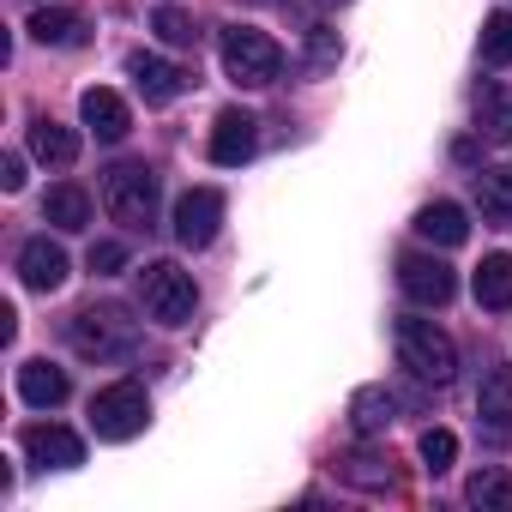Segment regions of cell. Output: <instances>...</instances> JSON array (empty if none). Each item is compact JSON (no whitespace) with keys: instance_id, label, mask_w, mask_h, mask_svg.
<instances>
[{"instance_id":"obj_17","label":"cell","mask_w":512,"mask_h":512,"mask_svg":"<svg viewBox=\"0 0 512 512\" xmlns=\"http://www.w3.org/2000/svg\"><path fill=\"white\" fill-rule=\"evenodd\" d=\"M392 422H398V392H386V386H362V392L350 398V428H356L362 440L386 434Z\"/></svg>"},{"instance_id":"obj_2","label":"cell","mask_w":512,"mask_h":512,"mask_svg":"<svg viewBox=\"0 0 512 512\" xmlns=\"http://www.w3.org/2000/svg\"><path fill=\"white\" fill-rule=\"evenodd\" d=\"M398 362L410 380L422 386H452L458 380V344L434 326V320H398Z\"/></svg>"},{"instance_id":"obj_25","label":"cell","mask_w":512,"mask_h":512,"mask_svg":"<svg viewBox=\"0 0 512 512\" xmlns=\"http://www.w3.org/2000/svg\"><path fill=\"white\" fill-rule=\"evenodd\" d=\"M476 205H482L488 223H512V163L476 175Z\"/></svg>"},{"instance_id":"obj_23","label":"cell","mask_w":512,"mask_h":512,"mask_svg":"<svg viewBox=\"0 0 512 512\" xmlns=\"http://www.w3.org/2000/svg\"><path fill=\"white\" fill-rule=\"evenodd\" d=\"M332 470H338L350 488H398L392 458H380V452H344V458H332Z\"/></svg>"},{"instance_id":"obj_14","label":"cell","mask_w":512,"mask_h":512,"mask_svg":"<svg viewBox=\"0 0 512 512\" xmlns=\"http://www.w3.org/2000/svg\"><path fill=\"white\" fill-rule=\"evenodd\" d=\"M476 422L488 428V434H512V368L506 362H494L488 374H482V392H476Z\"/></svg>"},{"instance_id":"obj_20","label":"cell","mask_w":512,"mask_h":512,"mask_svg":"<svg viewBox=\"0 0 512 512\" xmlns=\"http://www.w3.org/2000/svg\"><path fill=\"white\" fill-rule=\"evenodd\" d=\"M31 151H37L49 169H73V163H79V133L61 127V121H49V115H37V121H31Z\"/></svg>"},{"instance_id":"obj_28","label":"cell","mask_w":512,"mask_h":512,"mask_svg":"<svg viewBox=\"0 0 512 512\" xmlns=\"http://www.w3.org/2000/svg\"><path fill=\"white\" fill-rule=\"evenodd\" d=\"M151 31H157V37H163L169 49H193V43H199V25H193V19H187L181 7H163V13L151 19Z\"/></svg>"},{"instance_id":"obj_5","label":"cell","mask_w":512,"mask_h":512,"mask_svg":"<svg viewBox=\"0 0 512 512\" xmlns=\"http://www.w3.org/2000/svg\"><path fill=\"white\" fill-rule=\"evenodd\" d=\"M103 205L121 229H151L157 223V175L145 163H115L103 175Z\"/></svg>"},{"instance_id":"obj_13","label":"cell","mask_w":512,"mask_h":512,"mask_svg":"<svg viewBox=\"0 0 512 512\" xmlns=\"http://www.w3.org/2000/svg\"><path fill=\"white\" fill-rule=\"evenodd\" d=\"M79 115H85V127H91L103 145H121V139L133 133V115H127V103H121L109 85H91V91L79 97Z\"/></svg>"},{"instance_id":"obj_12","label":"cell","mask_w":512,"mask_h":512,"mask_svg":"<svg viewBox=\"0 0 512 512\" xmlns=\"http://www.w3.org/2000/svg\"><path fill=\"white\" fill-rule=\"evenodd\" d=\"M67 253H61V241H49V235H37V241H25L19 247V278H25V290H37V296H49V290H61L67 284Z\"/></svg>"},{"instance_id":"obj_3","label":"cell","mask_w":512,"mask_h":512,"mask_svg":"<svg viewBox=\"0 0 512 512\" xmlns=\"http://www.w3.org/2000/svg\"><path fill=\"white\" fill-rule=\"evenodd\" d=\"M217 55H223V73L247 91H260V85H278L284 73V49L266 37V31H253V25H229L217 37Z\"/></svg>"},{"instance_id":"obj_30","label":"cell","mask_w":512,"mask_h":512,"mask_svg":"<svg viewBox=\"0 0 512 512\" xmlns=\"http://www.w3.org/2000/svg\"><path fill=\"white\" fill-rule=\"evenodd\" d=\"M308 55H314V67H332L338 61V37L326 25H308Z\"/></svg>"},{"instance_id":"obj_16","label":"cell","mask_w":512,"mask_h":512,"mask_svg":"<svg viewBox=\"0 0 512 512\" xmlns=\"http://www.w3.org/2000/svg\"><path fill=\"white\" fill-rule=\"evenodd\" d=\"M67 368H55V362H25L19 368V398L31 404V410H55V404H67Z\"/></svg>"},{"instance_id":"obj_4","label":"cell","mask_w":512,"mask_h":512,"mask_svg":"<svg viewBox=\"0 0 512 512\" xmlns=\"http://www.w3.org/2000/svg\"><path fill=\"white\" fill-rule=\"evenodd\" d=\"M139 302H145V314H151L157 326H187L193 308H199V284H193V272H181L175 260H151V266L139 272Z\"/></svg>"},{"instance_id":"obj_8","label":"cell","mask_w":512,"mask_h":512,"mask_svg":"<svg viewBox=\"0 0 512 512\" xmlns=\"http://www.w3.org/2000/svg\"><path fill=\"white\" fill-rule=\"evenodd\" d=\"M223 223V193L217 187H187L175 199V241L181 247H211Z\"/></svg>"},{"instance_id":"obj_15","label":"cell","mask_w":512,"mask_h":512,"mask_svg":"<svg viewBox=\"0 0 512 512\" xmlns=\"http://www.w3.org/2000/svg\"><path fill=\"white\" fill-rule=\"evenodd\" d=\"M422 241H434V247H464V235H470V217H464V205H452V199H434V205H422L416 211V223H410Z\"/></svg>"},{"instance_id":"obj_18","label":"cell","mask_w":512,"mask_h":512,"mask_svg":"<svg viewBox=\"0 0 512 512\" xmlns=\"http://www.w3.org/2000/svg\"><path fill=\"white\" fill-rule=\"evenodd\" d=\"M43 223H55V229H67V235H79V229L91 223V193H85L79 181L49 187V193H43Z\"/></svg>"},{"instance_id":"obj_29","label":"cell","mask_w":512,"mask_h":512,"mask_svg":"<svg viewBox=\"0 0 512 512\" xmlns=\"http://www.w3.org/2000/svg\"><path fill=\"white\" fill-rule=\"evenodd\" d=\"M121 266H127V247L121 241H91V272L97 278H115Z\"/></svg>"},{"instance_id":"obj_7","label":"cell","mask_w":512,"mask_h":512,"mask_svg":"<svg viewBox=\"0 0 512 512\" xmlns=\"http://www.w3.org/2000/svg\"><path fill=\"white\" fill-rule=\"evenodd\" d=\"M398 290L416 308H446L458 296V278H452L446 260H434V253H404V260H398Z\"/></svg>"},{"instance_id":"obj_9","label":"cell","mask_w":512,"mask_h":512,"mask_svg":"<svg viewBox=\"0 0 512 512\" xmlns=\"http://www.w3.org/2000/svg\"><path fill=\"white\" fill-rule=\"evenodd\" d=\"M25 458L37 470H73V464H85V440L61 422H31L25 428Z\"/></svg>"},{"instance_id":"obj_31","label":"cell","mask_w":512,"mask_h":512,"mask_svg":"<svg viewBox=\"0 0 512 512\" xmlns=\"http://www.w3.org/2000/svg\"><path fill=\"white\" fill-rule=\"evenodd\" d=\"M0 187H7V193L25 187V157H0Z\"/></svg>"},{"instance_id":"obj_21","label":"cell","mask_w":512,"mask_h":512,"mask_svg":"<svg viewBox=\"0 0 512 512\" xmlns=\"http://www.w3.org/2000/svg\"><path fill=\"white\" fill-rule=\"evenodd\" d=\"M25 31H31L43 49H79V43H85V19L67 13V7H43V13H31Z\"/></svg>"},{"instance_id":"obj_27","label":"cell","mask_w":512,"mask_h":512,"mask_svg":"<svg viewBox=\"0 0 512 512\" xmlns=\"http://www.w3.org/2000/svg\"><path fill=\"white\" fill-rule=\"evenodd\" d=\"M482 61L488 67H512V13H488L482 19Z\"/></svg>"},{"instance_id":"obj_6","label":"cell","mask_w":512,"mask_h":512,"mask_svg":"<svg viewBox=\"0 0 512 512\" xmlns=\"http://www.w3.org/2000/svg\"><path fill=\"white\" fill-rule=\"evenodd\" d=\"M145 422H151V398L139 380H115L91 398V434L97 440H133V434H145Z\"/></svg>"},{"instance_id":"obj_11","label":"cell","mask_w":512,"mask_h":512,"mask_svg":"<svg viewBox=\"0 0 512 512\" xmlns=\"http://www.w3.org/2000/svg\"><path fill=\"white\" fill-rule=\"evenodd\" d=\"M253 151H260V127H253V115L223 109L217 127H211V163H217V169H241Z\"/></svg>"},{"instance_id":"obj_19","label":"cell","mask_w":512,"mask_h":512,"mask_svg":"<svg viewBox=\"0 0 512 512\" xmlns=\"http://www.w3.org/2000/svg\"><path fill=\"white\" fill-rule=\"evenodd\" d=\"M476 133L494 145H512V91L506 85H476Z\"/></svg>"},{"instance_id":"obj_24","label":"cell","mask_w":512,"mask_h":512,"mask_svg":"<svg viewBox=\"0 0 512 512\" xmlns=\"http://www.w3.org/2000/svg\"><path fill=\"white\" fill-rule=\"evenodd\" d=\"M464 500H470V506H482V512H512V470L482 464V470L464 482Z\"/></svg>"},{"instance_id":"obj_26","label":"cell","mask_w":512,"mask_h":512,"mask_svg":"<svg viewBox=\"0 0 512 512\" xmlns=\"http://www.w3.org/2000/svg\"><path fill=\"white\" fill-rule=\"evenodd\" d=\"M416 452H422V470H428V476H446L452 458H458V434H452V428H428V434L416 440Z\"/></svg>"},{"instance_id":"obj_10","label":"cell","mask_w":512,"mask_h":512,"mask_svg":"<svg viewBox=\"0 0 512 512\" xmlns=\"http://www.w3.org/2000/svg\"><path fill=\"white\" fill-rule=\"evenodd\" d=\"M127 79L139 85V97L145 103H175L187 85H193V73L187 67H175V61H163V55H127Z\"/></svg>"},{"instance_id":"obj_1","label":"cell","mask_w":512,"mask_h":512,"mask_svg":"<svg viewBox=\"0 0 512 512\" xmlns=\"http://www.w3.org/2000/svg\"><path fill=\"white\" fill-rule=\"evenodd\" d=\"M67 344H73V356H85V362H127L133 356V344H139V326L127 320V308H115V302H91V308H79L73 320H67Z\"/></svg>"},{"instance_id":"obj_22","label":"cell","mask_w":512,"mask_h":512,"mask_svg":"<svg viewBox=\"0 0 512 512\" xmlns=\"http://www.w3.org/2000/svg\"><path fill=\"white\" fill-rule=\"evenodd\" d=\"M476 302L488 314H506L512 308V253H488L476 266Z\"/></svg>"}]
</instances>
